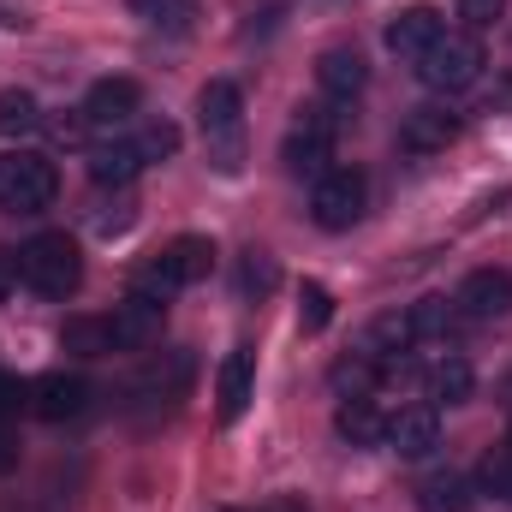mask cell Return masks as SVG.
I'll list each match as a JSON object with an SVG mask.
<instances>
[{
  "label": "cell",
  "mask_w": 512,
  "mask_h": 512,
  "mask_svg": "<svg viewBox=\"0 0 512 512\" xmlns=\"http://www.w3.org/2000/svg\"><path fill=\"white\" fill-rule=\"evenodd\" d=\"M6 471H18V435L0 423V477H6Z\"/></svg>",
  "instance_id": "34"
},
{
  "label": "cell",
  "mask_w": 512,
  "mask_h": 512,
  "mask_svg": "<svg viewBox=\"0 0 512 512\" xmlns=\"http://www.w3.org/2000/svg\"><path fill=\"white\" fill-rule=\"evenodd\" d=\"M328 322H334V292L322 280H304V292H298V328L304 334H322Z\"/></svg>",
  "instance_id": "27"
},
{
  "label": "cell",
  "mask_w": 512,
  "mask_h": 512,
  "mask_svg": "<svg viewBox=\"0 0 512 512\" xmlns=\"http://www.w3.org/2000/svg\"><path fill=\"white\" fill-rule=\"evenodd\" d=\"M453 304H459V316H471V322H495V316H507L512 310V274L507 268H471V274L459 280Z\"/></svg>",
  "instance_id": "9"
},
{
  "label": "cell",
  "mask_w": 512,
  "mask_h": 512,
  "mask_svg": "<svg viewBox=\"0 0 512 512\" xmlns=\"http://www.w3.org/2000/svg\"><path fill=\"white\" fill-rule=\"evenodd\" d=\"M191 382H197V358L191 352H161V358H149L137 370L131 399H143V405H179L191 393Z\"/></svg>",
  "instance_id": "8"
},
{
  "label": "cell",
  "mask_w": 512,
  "mask_h": 512,
  "mask_svg": "<svg viewBox=\"0 0 512 512\" xmlns=\"http://www.w3.org/2000/svg\"><path fill=\"white\" fill-rule=\"evenodd\" d=\"M477 501V489H471V477H459V471H435L423 489H417V512H471Z\"/></svg>",
  "instance_id": "21"
},
{
  "label": "cell",
  "mask_w": 512,
  "mask_h": 512,
  "mask_svg": "<svg viewBox=\"0 0 512 512\" xmlns=\"http://www.w3.org/2000/svg\"><path fill=\"white\" fill-rule=\"evenodd\" d=\"M24 399H30V393L18 387V376H6V370H0V423H6V417H18V405H24Z\"/></svg>",
  "instance_id": "32"
},
{
  "label": "cell",
  "mask_w": 512,
  "mask_h": 512,
  "mask_svg": "<svg viewBox=\"0 0 512 512\" xmlns=\"http://www.w3.org/2000/svg\"><path fill=\"white\" fill-rule=\"evenodd\" d=\"M30 131H42V108H36V96L30 90H0V137H30Z\"/></svg>",
  "instance_id": "24"
},
{
  "label": "cell",
  "mask_w": 512,
  "mask_h": 512,
  "mask_svg": "<svg viewBox=\"0 0 512 512\" xmlns=\"http://www.w3.org/2000/svg\"><path fill=\"white\" fill-rule=\"evenodd\" d=\"M507 447H512V441H507Z\"/></svg>",
  "instance_id": "38"
},
{
  "label": "cell",
  "mask_w": 512,
  "mask_h": 512,
  "mask_svg": "<svg viewBox=\"0 0 512 512\" xmlns=\"http://www.w3.org/2000/svg\"><path fill=\"white\" fill-rule=\"evenodd\" d=\"M126 6L143 18V24H155V30H185V24L197 18L203 0H126Z\"/></svg>",
  "instance_id": "26"
},
{
  "label": "cell",
  "mask_w": 512,
  "mask_h": 512,
  "mask_svg": "<svg viewBox=\"0 0 512 512\" xmlns=\"http://www.w3.org/2000/svg\"><path fill=\"white\" fill-rule=\"evenodd\" d=\"M382 441L399 453V459H423V453L441 441V417H435V405H405V411H393Z\"/></svg>",
  "instance_id": "17"
},
{
  "label": "cell",
  "mask_w": 512,
  "mask_h": 512,
  "mask_svg": "<svg viewBox=\"0 0 512 512\" xmlns=\"http://www.w3.org/2000/svg\"><path fill=\"white\" fill-rule=\"evenodd\" d=\"M42 126L54 131V143H72V149H78V143L90 137V126H84V114H78V120H42Z\"/></svg>",
  "instance_id": "33"
},
{
  "label": "cell",
  "mask_w": 512,
  "mask_h": 512,
  "mask_svg": "<svg viewBox=\"0 0 512 512\" xmlns=\"http://www.w3.org/2000/svg\"><path fill=\"white\" fill-rule=\"evenodd\" d=\"M423 387H429L435 405H465V399H471V364H465L459 352H441V358L423 370Z\"/></svg>",
  "instance_id": "20"
},
{
  "label": "cell",
  "mask_w": 512,
  "mask_h": 512,
  "mask_svg": "<svg viewBox=\"0 0 512 512\" xmlns=\"http://www.w3.org/2000/svg\"><path fill=\"white\" fill-rule=\"evenodd\" d=\"M459 137V114L447 108V102H423V108H411L405 120H399V149L405 155H435V149H447Z\"/></svg>",
  "instance_id": "10"
},
{
  "label": "cell",
  "mask_w": 512,
  "mask_h": 512,
  "mask_svg": "<svg viewBox=\"0 0 512 512\" xmlns=\"http://www.w3.org/2000/svg\"><path fill=\"white\" fill-rule=\"evenodd\" d=\"M84 167H90V179H96V185L126 191V185L143 173V167H149V161H143L137 137H108V143H90V149H84Z\"/></svg>",
  "instance_id": "13"
},
{
  "label": "cell",
  "mask_w": 512,
  "mask_h": 512,
  "mask_svg": "<svg viewBox=\"0 0 512 512\" xmlns=\"http://www.w3.org/2000/svg\"><path fill=\"white\" fill-rule=\"evenodd\" d=\"M209 268H215V245H209V239H197V233H185V239H173L161 256H149V262H143L137 292H149V298H173V292H185V286L209 280Z\"/></svg>",
  "instance_id": "2"
},
{
  "label": "cell",
  "mask_w": 512,
  "mask_h": 512,
  "mask_svg": "<svg viewBox=\"0 0 512 512\" xmlns=\"http://www.w3.org/2000/svg\"><path fill=\"white\" fill-rule=\"evenodd\" d=\"M477 483H483L489 495H501V501H512V447H495V453L483 459V471H477Z\"/></svg>",
  "instance_id": "30"
},
{
  "label": "cell",
  "mask_w": 512,
  "mask_h": 512,
  "mask_svg": "<svg viewBox=\"0 0 512 512\" xmlns=\"http://www.w3.org/2000/svg\"><path fill=\"white\" fill-rule=\"evenodd\" d=\"M137 102H143V90L131 84V78H102L90 96H84V126L90 131H114V126H126L131 114H137Z\"/></svg>",
  "instance_id": "14"
},
{
  "label": "cell",
  "mask_w": 512,
  "mask_h": 512,
  "mask_svg": "<svg viewBox=\"0 0 512 512\" xmlns=\"http://www.w3.org/2000/svg\"><path fill=\"white\" fill-rule=\"evenodd\" d=\"M60 346L78 352V358H108L114 352V328H108V316H72L60 328Z\"/></svg>",
  "instance_id": "22"
},
{
  "label": "cell",
  "mask_w": 512,
  "mask_h": 512,
  "mask_svg": "<svg viewBox=\"0 0 512 512\" xmlns=\"http://www.w3.org/2000/svg\"><path fill=\"white\" fill-rule=\"evenodd\" d=\"M239 114H245L239 84H233V78H209L203 96H197V126H203V137H209V143L239 137Z\"/></svg>",
  "instance_id": "15"
},
{
  "label": "cell",
  "mask_w": 512,
  "mask_h": 512,
  "mask_svg": "<svg viewBox=\"0 0 512 512\" xmlns=\"http://www.w3.org/2000/svg\"><path fill=\"white\" fill-rule=\"evenodd\" d=\"M12 280H18V262H12V256H0V304H6V292H12Z\"/></svg>",
  "instance_id": "35"
},
{
  "label": "cell",
  "mask_w": 512,
  "mask_h": 512,
  "mask_svg": "<svg viewBox=\"0 0 512 512\" xmlns=\"http://www.w3.org/2000/svg\"><path fill=\"white\" fill-rule=\"evenodd\" d=\"M483 42L471 36V30H447L423 60H417V78L435 90V96H459V90H471L477 78H483Z\"/></svg>",
  "instance_id": "3"
},
{
  "label": "cell",
  "mask_w": 512,
  "mask_h": 512,
  "mask_svg": "<svg viewBox=\"0 0 512 512\" xmlns=\"http://www.w3.org/2000/svg\"><path fill=\"white\" fill-rule=\"evenodd\" d=\"M137 149H143V161H167L179 149V126L173 120H149V126L137 131Z\"/></svg>",
  "instance_id": "29"
},
{
  "label": "cell",
  "mask_w": 512,
  "mask_h": 512,
  "mask_svg": "<svg viewBox=\"0 0 512 512\" xmlns=\"http://www.w3.org/2000/svg\"><path fill=\"white\" fill-rule=\"evenodd\" d=\"M382 370H376V358H364V352H352V358H340L334 364V387L352 399V393H370V382H376Z\"/></svg>",
  "instance_id": "28"
},
{
  "label": "cell",
  "mask_w": 512,
  "mask_h": 512,
  "mask_svg": "<svg viewBox=\"0 0 512 512\" xmlns=\"http://www.w3.org/2000/svg\"><path fill=\"white\" fill-rule=\"evenodd\" d=\"M54 191H60V173H54L48 155H36V149L0 155V209H12V215H42V209L54 203Z\"/></svg>",
  "instance_id": "4"
},
{
  "label": "cell",
  "mask_w": 512,
  "mask_h": 512,
  "mask_svg": "<svg viewBox=\"0 0 512 512\" xmlns=\"http://www.w3.org/2000/svg\"><path fill=\"white\" fill-rule=\"evenodd\" d=\"M334 429H340L352 447H376V441L387 435V417L376 411V399H370V393H352V399H340Z\"/></svg>",
  "instance_id": "19"
},
{
  "label": "cell",
  "mask_w": 512,
  "mask_h": 512,
  "mask_svg": "<svg viewBox=\"0 0 512 512\" xmlns=\"http://www.w3.org/2000/svg\"><path fill=\"white\" fill-rule=\"evenodd\" d=\"M334 137H340V114H334V102L328 108H304L292 131H286V143H280V161H286V173H298V179H322L328 173V155H334Z\"/></svg>",
  "instance_id": "5"
},
{
  "label": "cell",
  "mask_w": 512,
  "mask_h": 512,
  "mask_svg": "<svg viewBox=\"0 0 512 512\" xmlns=\"http://www.w3.org/2000/svg\"><path fill=\"white\" fill-rule=\"evenodd\" d=\"M221 512H233V507H221Z\"/></svg>",
  "instance_id": "37"
},
{
  "label": "cell",
  "mask_w": 512,
  "mask_h": 512,
  "mask_svg": "<svg viewBox=\"0 0 512 512\" xmlns=\"http://www.w3.org/2000/svg\"><path fill=\"white\" fill-rule=\"evenodd\" d=\"M459 18H465V30L477 36V30H489L495 18H507V0H459Z\"/></svg>",
  "instance_id": "31"
},
{
  "label": "cell",
  "mask_w": 512,
  "mask_h": 512,
  "mask_svg": "<svg viewBox=\"0 0 512 512\" xmlns=\"http://www.w3.org/2000/svg\"><path fill=\"white\" fill-rule=\"evenodd\" d=\"M370 84V66H364V54L358 48H328L322 60H316V90L340 108V102H352L358 90Z\"/></svg>",
  "instance_id": "18"
},
{
  "label": "cell",
  "mask_w": 512,
  "mask_h": 512,
  "mask_svg": "<svg viewBox=\"0 0 512 512\" xmlns=\"http://www.w3.org/2000/svg\"><path fill=\"white\" fill-rule=\"evenodd\" d=\"M459 304H447V298H423V304H411V328H417V340H453L459 334Z\"/></svg>",
  "instance_id": "23"
},
{
  "label": "cell",
  "mask_w": 512,
  "mask_h": 512,
  "mask_svg": "<svg viewBox=\"0 0 512 512\" xmlns=\"http://www.w3.org/2000/svg\"><path fill=\"white\" fill-rule=\"evenodd\" d=\"M108 328H114V352H149L167 328V298H149V292L131 286L126 304H114Z\"/></svg>",
  "instance_id": "7"
},
{
  "label": "cell",
  "mask_w": 512,
  "mask_h": 512,
  "mask_svg": "<svg viewBox=\"0 0 512 512\" xmlns=\"http://www.w3.org/2000/svg\"><path fill=\"white\" fill-rule=\"evenodd\" d=\"M364 197H370V179L358 167H328L322 179H310V221L322 233H346V227H358Z\"/></svg>",
  "instance_id": "6"
},
{
  "label": "cell",
  "mask_w": 512,
  "mask_h": 512,
  "mask_svg": "<svg viewBox=\"0 0 512 512\" xmlns=\"http://www.w3.org/2000/svg\"><path fill=\"white\" fill-rule=\"evenodd\" d=\"M441 36H447V18H441L435 6H405V12L387 18V48H393L399 60H423Z\"/></svg>",
  "instance_id": "11"
},
{
  "label": "cell",
  "mask_w": 512,
  "mask_h": 512,
  "mask_svg": "<svg viewBox=\"0 0 512 512\" xmlns=\"http://www.w3.org/2000/svg\"><path fill=\"white\" fill-rule=\"evenodd\" d=\"M251 387H256V352L251 346H233L227 364H221V376H215V411H221V423H239L245 417Z\"/></svg>",
  "instance_id": "16"
},
{
  "label": "cell",
  "mask_w": 512,
  "mask_h": 512,
  "mask_svg": "<svg viewBox=\"0 0 512 512\" xmlns=\"http://www.w3.org/2000/svg\"><path fill=\"white\" fill-rule=\"evenodd\" d=\"M280 286V262L268 251H245L239 256V298H268Z\"/></svg>",
  "instance_id": "25"
},
{
  "label": "cell",
  "mask_w": 512,
  "mask_h": 512,
  "mask_svg": "<svg viewBox=\"0 0 512 512\" xmlns=\"http://www.w3.org/2000/svg\"><path fill=\"white\" fill-rule=\"evenodd\" d=\"M30 411H36L42 423H72V417L90 411V382L54 370V376H42V382L30 387Z\"/></svg>",
  "instance_id": "12"
},
{
  "label": "cell",
  "mask_w": 512,
  "mask_h": 512,
  "mask_svg": "<svg viewBox=\"0 0 512 512\" xmlns=\"http://www.w3.org/2000/svg\"><path fill=\"white\" fill-rule=\"evenodd\" d=\"M18 280L36 292V298H72L78 280H84V256L66 233H36L24 251H18Z\"/></svg>",
  "instance_id": "1"
},
{
  "label": "cell",
  "mask_w": 512,
  "mask_h": 512,
  "mask_svg": "<svg viewBox=\"0 0 512 512\" xmlns=\"http://www.w3.org/2000/svg\"><path fill=\"white\" fill-rule=\"evenodd\" d=\"M268 512H304V507H298V501H274Z\"/></svg>",
  "instance_id": "36"
}]
</instances>
